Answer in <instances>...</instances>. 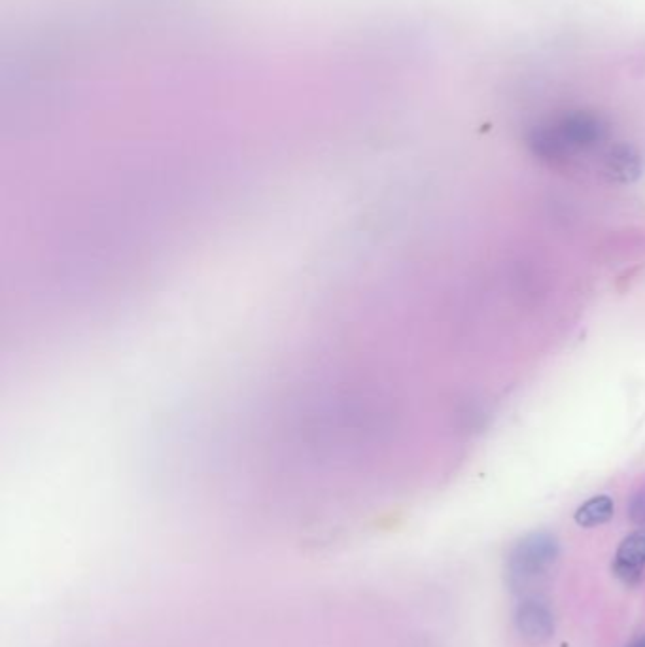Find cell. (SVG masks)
I'll use <instances>...</instances> for the list:
<instances>
[{"mask_svg": "<svg viewBox=\"0 0 645 647\" xmlns=\"http://www.w3.org/2000/svg\"><path fill=\"white\" fill-rule=\"evenodd\" d=\"M608 135L606 122L587 110L564 114L553 123L541 125L530 135L532 150L543 159H566L591 150Z\"/></svg>", "mask_w": 645, "mask_h": 647, "instance_id": "cell-1", "label": "cell"}, {"mask_svg": "<svg viewBox=\"0 0 645 647\" xmlns=\"http://www.w3.org/2000/svg\"><path fill=\"white\" fill-rule=\"evenodd\" d=\"M560 545L551 532H532L515 543L507 557V578L515 591L536 585L557 562Z\"/></svg>", "mask_w": 645, "mask_h": 647, "instance_id": "cell-2", "label": "cell"}, {"mask_svg": "<svg viewBox=\"0 0 645 647\" xmlns=\"http://www.w3.org/2000/svg\"><path fill=\"white\" fill-rule=\"evenodd\" d=\"M515 625L526 644L541 646L555 632V619L547 604L536 598H528L519 604L515 613Z\"/></svg>", "mask_w": 645, "mask_h": 647, "instance_id": "cell-3", "label": "cell"}, {"mask_svg": "<svg viewBox=\"0 0 645 647\" xmlns=\"http://www.w3.org/2000/svg\"><path fill=\"white\" fill-rule=\"evenodd\" d=\"M645 570V528H640L627 536L619 545L615 559H613V572L627 585H636L644 578Z\"/></svg>", "mask_w": 645, "mask_h": 647, "instance_id": "cell-4", "label": "cell"}, {"mask_svg": "<svg viewBox=\"0 0 645 647\" xmlns=\"http://www.w3.org/2000/svg\"><path fill=\"white\" fill-rule=\"evenodd\" d=\"M606 173L617 182H634L640 176V158L627 144L613 146L606 156Z\"/></svg>", "mask_w": 645, "mask_h": 647, "instance_id": "cell-5", "label": "cell"}, {"mask_svg": "<svg viewBox=\"0 0 645 647\" xmlns=\"http://www.w3.org/2000/svg\"><path fill=\"white\" fill-rule=\"evenodd\" d=\"M613 511H615V504L610 496L600 494L581 504L577 508L574 519L577 525L583 528H594V526L606 525L613 517Z\"/></svg>", "mask_w": 645, "mask_h": 647, "instance_id": "cell-6", "label": "cell"}, {"mask_svg": "<svg viewBox=\"0 0 645 647\" xmlns=\"http://www.w3.org/2000/svg\"><path fill=\"white\" fill-rule=\"evenodd\" d=\"M628 519L634 525H645V485L636 490L628 502Z\"/></svg>", "mask_w": 645, "mask_h": 647, "instance_id": "cell-7", "label": "cell"}, {"mask_svg": "<svg viewBox=\"0 0 645 647\" xmlns=\"http://www.w3.org/2000/svg\"><path fill=\"white\" fill-rule=\"evenodd\" d=\"M628 647H645V636L644 638H638V640H636V642H634L632 646Z\"/></svg>", "mask_w": 645, "mask_h": 647, "instance_id": "cell-8", "label": "cell"}]
</instances>
